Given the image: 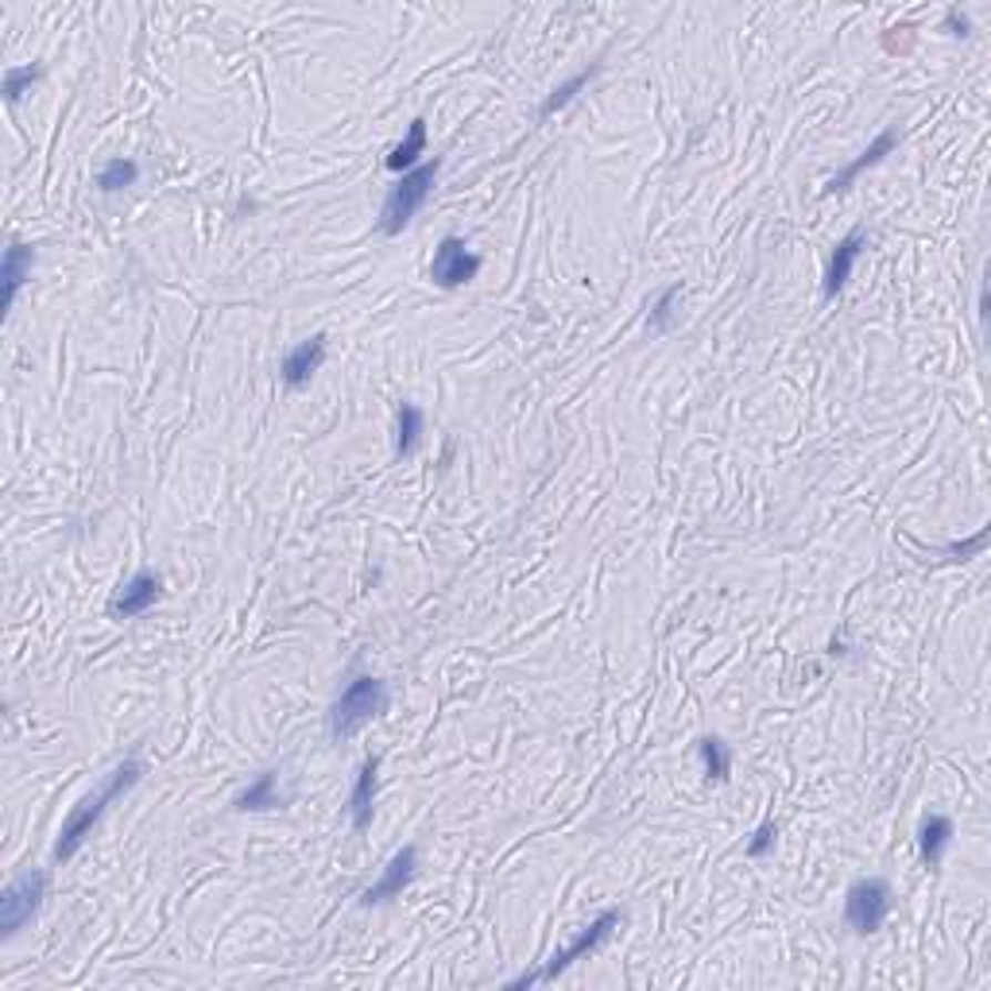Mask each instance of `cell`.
<instances>
[{"instance_id":"cell-1","label":"cell","mask_w":991,"mask_h":991,"mask_svg":"<svg viewBox=\"0 0 991 991\" xmlns=\"http://www.w3.org/2000/svg\"><path fill=\"white\" fill-rule=\"evenodd\" d=\"M144 778V763L140 759H124L116 763L113 770H109L105 778H101V786L93 794H85L82 801H78L74 809H70V817L62 821V832L59 840H54V864H67L78 856V848L85 845V837L93 832V825L105 817V809L113 806L116 798H124V794L132 790V786Z\"/></svg>"},{"instance_id":"cell-2","label":"cell","mask_w":991,"mask_h":991,"mask_svg":"<svg viewBox=\"0 0 991 991\" xmlns=\"http://www.w3.org/2000/svg\"><path fill=\"white\" fill-rule=\"evenodd\" d=\"M388 713V686L380 678H353L349 686L341 689V697L329 709V736L337 744L353 740L365 725H372L376 717Z\"/></svg>"},{"instance_id":"cell-3","label":"cell","mask_w":991,"mask_h":991,"mask_svg":"<svg viewBox=\"0 0 991 991\" xmlns=\"http://www.w3.org/2000/svg\"><path fill=\"white\" fill-rule=\"evenodd\" d=\"M438 171H442V163L427 160V163H419L415 171H407V175L391 186L388 198H384V210H380V233L384 237L403 233L407 225H411V217L427 206L430 191H435V183H438Z\"/></svg>"},{"instance_id":"cell-4","label":"cell","mask_w":991,"mask_h":991,"mask_svg":"<svg viewBox=\"0 0 991 991\" xmlns=\"http://www.w3.org/2000/svg\"><path fill=\"white\" fill-rule=\"evenodd\" d=\"M620 922H624V915H620V910H604L601 918H593V922H589V930H581L565 949H558V953L550 957V961L542 964L539 972H527V977L511 980L508 988L519 991V988H534V984H546V980H558L565 969H573V964L585 961L589 953H596V949H601L604 941L612 938V930H620Z\"/></svg>"},{"instance_id":"cell-5","label":"cell","mask_w":991,"mask_h":991,"mask_svg":"<svg viewBox=\"0 0 991 991\" xmlns=\"http://www.w3.org/2000/svg\"><path fill=\"white\" fill-rule=\"evenodd\" d=\"M47 899V871H23L0 895V938H16Z\"/></svg>"},{"instance_id":"cell-6","label":"cell","mask_w":991,"mask_h":991,"mask_svg":"<svg viewBox=\"0 0 991 991\" xmlns=\"http://www.w3.org/2000/svg\"><path fill=\"white\" fill-rule=\"evenodd\" d=\"M887 915H891V887H887V879H860V883L848 887L845 922L852 926L860 938L876 933L879 926L887 922Z\"/></svg>"},{"instance_id":"cell-7","label":"cell","mask_w":991,"mask_h":991,"mask_svg":"<svg viewBox=\"0 0 991 991\" xmlns=\"http://www.w3.org/2000/svg\"><path fill=\"white\" fill-rule=\"evenodd\" d=\"M477 272H481V256H477V252L458 237H446L435 252V264H430V279H435L438 287H446V290L473 283Z\"/></svg>"},{"instance_id":"cell-8","label":"cell","mask_w":991,"mask_h":991,"mask_svg":"<svg viewBox=\"0 0 991 991\" xmlns=\"http://www.w3.org/2000/svg\"><path fill=\"white\" fill-rule=\"evenodd\" d=\"M160 593H163L160 573H152V570L132 573V578L121 585V593L109 601V616H113V620H136V616H144V612L152 609L155 601H160Z\"/></svg>"},{"instance_id":"cell-9","label":"cell","mask_w":991,"mask_h":991,"mask_svg":"<svg viewBox=\"0 0 991 991\" xmlns=\"http://www.w3.org/2000/svg\"><path fill=\"white\" fill-rule=\"evenodd\" d=\"M415 871H419V848H415V845H403V848H399V852L388 860L384 876L376 879V883L365 891V907H376V902L399 899V895L407 891V883H411V879H415Z\"/></svg>"},{"instance_id":"cell-10","label":"cell","mask_w":991,"mask_h":991,"mask_svg":"<svg viewBox=\"0 0 991 991\" xmlns=\"http://www.w3.org/2000/svg\"><path fill=\"white\" fill-rule=\"evenodd\" d=\"M321 360H326V337H310V341H298L295 349L283 357L279 372H283V384H287L290 391L306 388L310 384V376L321 368Z\"/></svg>"},{"instance_id":"cell-11","label":"cell","mask_w":991,"mask_h":991,"mask_svg":"<svg viewBox=\"0 0 991 991\" xmlns=\"http://www.w3.org/2000/svg\"><path fill=\"white\" fill-rule=\"evenodd\" d=\"M380 759H365V767L357 770V786H353V798H349V817H353V829L365 832L372 825L376 814V786H380Z\"/></svg>"},{"instance_id":"cell-12","label":"cell","mask_w":991,"mask_h":991,"mask_svg":"<svg viewBox=\"0 0 991 991\" xmlns=\"http://www.w3.org/2000/svg\"><path fill=\"white\" fill-rule=\"evenodd\" d=\"M864 245H868V241H864V229H852L837 245V252H832V259H829V272H825V298H837L840 290H845V283L852 279V267H856V259H860Z\"/></svg>"},{"instance_id":"cell-13","label":"cell","mask_w":991,"mask_h":991,"mask_svg":"<svg viewBox=\"0 0 991 991\" xmlns=\"http://www.w3.org/2000/svg\"><path fill=\"white\" fill-rule=\"evenodd\" d=\"M895 144H899V132H895V129H883V132H879V136L868 144V152H860V160H852L845 171H840L837 178H832V183H829V194L848 191V186H852L856 178L864 175V171L876 167V163H883V155H891V152H895Z\"/></svg>"},{"instance_id":"cell-14","label":"cell","mask_w":991,"mask_h":991,"mask_svg":"<svg viewBox=\"0 0 991 991\" xmlns=\"http://www.w3.org/2000/svg\"><path fill=\"white\" fill-rule=\"evenodd\" d=\"M953 821H949L946 814H930L922 821V829H918V848H922V860L930 864V868H938L941 860H946V848L953 845Z\"/></svg>"},{"instance_id":"cell-15","label":"cell","mask_w":991,"mask_h":991,"mask_svg":"<svg viewBox=\"0 0 991 991\" xmlns=\"http://www.w3.org/2000/svg\"><path fill=\"white\" fill-rule=\"evenodd\" d=\"M31 264H35V252L28 245H12L4 252V272H0V279H4V310H12L20 287L31 279Z\"/></svg>"},{"instance_id":"cell-16","label":"cell","mask_w":991,"mask_h":991,"mask_svg":"<svg viewBox=\"0 0 991 991\" xmlns=\"http://www.w3.org/2000/svg\"><path fill=\"white\" fill-rule=\"evenodd\" d=\"M427 152V121H411V129H407V140L396 147V152L388 155V171H396V175H407V171H415V163H419V155Z\"/></svg>"},{"instance_id":"cell-17","label":"cell","mask_w":991,"mask_h":991,"mask_svg":"<svg viewBox=\"0 0 991 991\" xmlns=\"http://www.w3.org/2000/svg\"><path fill=\"white\" fill-rule=\"evenodd\" d=\"M422 427H427V415H422L415 403H399L396 458H407V453H415V446H419V438H422Z\"/></svg>"},{"instance_id":"cell-18","label":"cell","mask_w":991,"mask_h":991,"mask_svg":"<svg viewBox=\"0 0 991 991\" xmlns=\"http://www.w3.org/2000/svg\"><path fill=\"white\" fill-rule=\"evenodd\" d=\"M596 70H601V62H593V67H589V70H578V74H573L570 82H562V85H558V90L550 93L546 101H542V116H554L558 109H565V105H570V101L578 98V93L585 90L589 82H593V78H596Z\"/></svg>"},{"instance_id":"cell-19","label":"cell","mask_w":991,"mask_h":991,"mask_svg":"<svg viewBox=\"0 0 991 991\" xmlns=\"http://www.w3.org/2000/svg\"><path fill=\"white\" fill-rule=\"evenodd\" d=\"M697 752H702V759H705V775H709L713 783H725L728 770H733V752H728V744L717 740V736H705V740L697 744Z\"/></svg>"},{"instance_id":"cell-20","label":"cell","mask_w":991,"mask_h":991,"mask_svg":"<svg viewBox=\"0 0 991 991\" xmlns=\"http://www.w3.org/2000/svg\"><path fill=\"white\" fill-rule=\"evenodd\" d=\"M279 806V794H275V775L267 770V775H259L256 783L245 786V790L237 794V809H275Z\"/></svg>"},{"instance_id":"cell-21","label":"cell","mask_w":991,"mask_h":991,"mask_svg":"<svg viewBox=\"0 0 991 991\" xmlns=\"http://www.w3.org/2000/svg\"><path fill=\"white\" fill-rule=\"evenodd\" d=\"M140 178V167L132 160H113V163H105V167H101V175H98V186L105 194H116V191H124V186H132Z\"/></svg>"},{"instance_id":"cell-22","label":"cell","mask_w":991,"mask_h":991,"mask_svg":"<svg viewBox=\"0 0 991 991\" xmlns=\"http://www.w3.org/2000/svg\"><path fill=\"white\" fill-rule=\"evenodd\" d=\"M39 74H43L39 67H12V70H4V101H8V105H16V101L23 98V90L39 82Z\"/></svg>"},{"instance_id":"cell-23","label":"cell","mask_w":991,"mask_h":991,"mask_svg":"<svg viewBox=\"0 0 991 991\" xmlns=\"http://www.w3.org/2000/svg\"><path fill=\"white\" fill-rule=\"evenodd\" d=\"M678 298H682V283L666 287L663 295H658L655 310H651V326H655V329H666V321H671V310H674V303H678Z\"/></svg>"},{"instance_id":"cell-24","label":"cell","mask_w":991,"mask_h":991,"mask_svg":"<svg viewBox=\"0 0 991 991\" xmlns=\"http://www.w3.org/2000/svg\"><path fill=\"white\" fill-rule=\"evenodd\" d=\"M775 837H778V825L775 821H763L759 829H755L752 845H747V856H767L770 845H775Z\"/></svg>"}]
</instances>
